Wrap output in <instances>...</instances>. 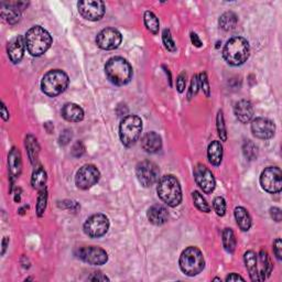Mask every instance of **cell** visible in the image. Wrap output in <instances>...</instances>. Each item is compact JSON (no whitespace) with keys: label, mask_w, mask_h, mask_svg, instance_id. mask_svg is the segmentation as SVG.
Returning <instances> with one entry per match:
<instances>
[{"label":"cell","mask_w":282,"mask_h":282,"mask_svg":"<svg viewBox=\"0 0 282 282\" xmlns=\"http://www.w3.org/2000/svg\"><path fill=\"white\" fill-rule=\"evenodd\" d=\"M105 73L111 83L118 86L128 84L132 78V67L120 56L111 57L105 65Z\"/></svg>","instance_id":"6da1fadb"},{"label":"cell","mask_w":282,"mask_h":282,"mask_svg":"<svg viewBox=\"0 0 282 282\" xmlns=\"http://www.w3.org/2000/svg\"><path fill=\"white\" fill-rule=\"evenodd\" d=\"M249 53L250 48L248 41L242 37H235L227 41L223 50V56L228 64L238 66L248 60Z\"/></svg>","instance_id":"7a4b0ae2"},{"label":"cell","mask_w":282,"mask_h":282,"mask_svg":"<svg viewBox=\"0 0 282 282\" xmlns=\"http://www.w3.org/2000/svg\"><path fill=\"white\" fill-rule=\"evenodd\" d=\"M26 48L33 56H41L50 49L52 37L42 27L35 26L29 29L26 34Z\"/></svg>","instance_id":"3957f363"},{"label":"cell","mask_w":282,"mask_h":282,"mask_svg":"<svg viewBox=\"0 0 282 282\" xmlns=\"http://www.w3.org/2000/svg\"><path fill=\"white\" fill-rule=\"evenodd\" d=\"M158 195L168 206L175 207L182 201L180 182L173 175H164L158 182Z\"/></svg>","instance_id":"277c9868"},{"label":"cell","mask_w":282,"mask_h":282,"mask_svg":"<svg viewBox=\"0 0 282 282\" xmlns=\"http://www.w3.org/2000/svg\"><path fill=\"white\" fill-rule=\"evenodd\" d=\"M179 264L182 272L189 277H194L203 271L205 260L201 250L196 247H189L181 254Z\"/></svg>","instance_id":"5b68a950"},{"label":"cell","mask_w":282,"mask_h":282,"mask_svg":"<svg viewBox=\"0 0 282 282\" xmlns=\"http://www.w3.org/2000/svg\"><path fill=\"white\" fill-rule=\"evenodd\" d=\"M68 76L61 69H52L46 73L41 81L42 92L50 97L60 95L68 86Z\"/></svg>","instance_id":"8992f818"},{"label":"cell","mask_w":282,"mask_h":282,"mask_svg":"<svg viewBox=\"0 0 282 282\" xmlns=\"http://www.w3.org/2000/svg\"><path fill=\"white\" fill-rule=\"evenodd\" d=\"M143 131V121L136 115L126 116L120 122L119 137L122 145L131 147L137 143Z\"/></svg>","instance_id":"52a82bcc"},{"label":"cell","mask_w":282,"mask_h":282,"mask_svg":"<svg viewBox=\"0 0 282 282\" xmlns=\"http://www.w3.org/2000/svg\"><path fill=\"white\" fill-rule=\"evenodd\" d=\"M136 174L139 183L145 187H150L159 181L160 170L156 163L145 160L137 164Z\"/></svg>","instance_id":"ba28073f"},{"label":"cell","mask_w":282,"mask_h":282,"mask_svg":"<svg viewBox=\"0 0 282 282\" xmlns=\"http://www.w3.org/2000/svg\"><path fill=\"white\" fill-rule=\"evenodd\" d=\"M260 184L264 191L269 193H279L282 189V173L277 167L264 169L260 175Z\"/></svg>","instance_id":"9c48e42d"},{"label":"cell","mask_w":282,"mask_h":282,"mask_svg":"<svg viewBox=\"0 0 282 282\" xmlns=\"http://www.w3.org/2000/svg\"><path fill=\"white\" fill-rule=\"evenodd\" d=\"M101 178L98 169L93 164H86L82 167L75 176L76 186L81 190H88L95 185Z\"/></svg>","instance_id":"30bf717a"},{"label":"cell","mask_w":282,"mask_h":282,"mask_svg":"<svg viewBox=\"0 0 282 282\" xmlns=\"http://www.w3.org/2000/svg\"><path fill=\"white\" fill-rule=\"evenodd\" d=\"M109 221L104 214L92 215L84 224V232L91 238H99L108 232Z\"/></svg>","instance_id":"8fae6325"},{"label":"cell","mask_w":282,"mask_h":282,"mask_svg":"<svg viewBox=\"0 0 282 282\" xmlns=\"http://www.w3.org/2000/svg\"><path fill=\"white\" fill-rule=\"evenodd\" d=\"M79 13L86 20L97 21L101 20L105 15V5L103 2L98 0H84L78 4Z\"/></svg>","instance_id":"7c38bea8"},{"label":"cell","mask_w":282,"mask_h":282,"mask_svg":"<svg viewBox=\"0 0 282 282\" xmlns=\"http://www.w3.org/2000/svg\"><path fill=\"white\" fill-rule=\"evenodd\" d=\"M76 255L80 259L93 266H102L108 261L107 252L98 247H83L78 250Z\"/></svg>","instance_id":"4fadbf2b"},{"label":"cell","mask_w":282,"mask_h":282,"mask_svg":"<svg viewBox=\"0 0 282 282\" xmlns=\"http://www.w3.org/2000/svg\"><path fill=\"white\" fill-rule=\"evenodd\" d=\"M121 33L113 28L104 29L96 37V43L103 50H115L121 44Z\"/></svg>","instance_id":"5bb4252c"},{"label":"cell","mask_w":282,"mask_h":282,"mask_svg":"<svg viewBox=\"0 0 282 282\" xmlns=\"http://www.w3.org/2000/svg\"><path fill=\"white\" fill-rule=\"evenodd\" d=\"M194 178H195L197 185L201 187L204 193L209 194L215 190L216 181L214 175L203 164H197L194 169Z\"/></svg>","instance_id":"9a60e30c"},{"label":"cell","mask_w":282,"mask_h":282,"mask_svg":"<svg viewBox=\"0 0 282 282\" xmlns=\"http://www.w3.org/2000/svg\"><path fill=\"white\" fill-rule=\"evenodd\" d=\"M251 132L258 139H270L274 136L275 126L268 118H256L251 123Z\"/></svg>","instance_id":"2e32d148"},{"label":"cell","mask_w":282,"mask_h":282,"mask_svg":"<svg viewBox=\"0 0 282 282\" xmlns=\"http://www.w3.org/2000/svg\"><path fill=\"white\" fill-rule=\"evenodd\" d=\"M25 48L26 41L21 35H18V37L11 40L7 46V52L10 61L15 64L19 63L22 60L23 54H25Z\"/></svg>","instance_id":"e0dca14e"},{"label":"cell","mask_w":282,"mask_h":282,"mask_svg":"<svg viewBox=\"0 0 282 282\" xmlns=\"http://www.w3.org/2000/svg\"><path fill=\"white\" fill-rule=\"evenodd\" d=\"M234 113L240 122L247 123L252 119V116H254V106L249 101L242 99V101L235 104Z\"/></svg>","instance_id":"ac0fdd59"},{"label":"cell","mask_w":282,"mask_h":282,"mask_svg":"<svg viewBox=\"0 0 282 282\" xmlns=\"http://www.w3.org/2000/svg\"><path fill=\"white\" fill-rule=\"evenodd\" d=\"M141 146L148 154H157L162 148V139L155 131L146 133L141 139Z\"/></svg>","instance_id":"d6986e66"},{"label":"cell","mask_w":282,"mask_h":282,"mask_svg":"<svg viewBox=\"0 0 282 282\" xmlns=\"http://www.w3.org/2000/svg\"><path fill=\"white\" fill-rule=\"evenodd\" d=\"M147 217H148L149 222L154 225H163L166 224L169 220V213L168 209L162 206V205H152V206L148 209L147 213Z\"/></svg>","instance_id":"ffe728a7"},{"label":"cell","mask_w":282,"mask_h":282,"mask_svg":"<svg viewBox=\"0 0 282 282\" xmlns=\"http://www.w3.org/2000/svg\"><path fill=\"white\" fill-rule=\"evenodd\" d=\"M61 114L64 119L70 122H80L84 118V110L74 103H67L64 105Z\"/></svg>","instance_id":"44dd1931"},{"label":"cell","mask_w":282,"mask_h":282,"mask_svg":"<svg viewBox=\"0 0 282 282\" xmlns=\"http://www.w3.org/2000/svg\"><path fill=\"white\" fill-rule=\"evenodd\" d=\"M258 259V273H259L260 281L267 279L272 271V263L267 254V251L261 250L257 256Z\"/></svg>","instance_id":"7402d4cb"},{"label":"cell","mask_w":282,"mask_h":282,"mask_svg":"<svg viewBox=\"0 0 282 282\" xmlns=\"http://www.w3.org/2000/svg\"><path fill=\"white\" fill-rule=\"evenodd\" d=\"M244 260H245L246 268L249 272L250 279L252 281H260L259 273H258V259H257L256 252L251 250L247 251L244 256Z\"/></svg>","instance_id":"603a6c76"},{"label":"cell","mask_w":282,"mask_h":282,"mask_svg":"<svg viewBox=\"0 0 282 282\" xmlns=\"http://www.w3.org/2000/svg\"><path fill=\"white\" fill-rule=\"evenodd\" d=\"M8 163H9V171L13 178H19L22 170V161H21V155L18 149L13 148L9 152L8 157Z\"/></svg>","instance_id":"cb8c5ba5"},{"label":"cell","mask_w":282,"mask_h":282,"mask_svg":"<svg viewBox=\"0 0 282 282\" xmlns=\"http://www.w3.org/2000/svg\"><path fill=\"white\" fill-rule=\"evenodd\" d=\"M208 161L215 167H219L223 159V146L220 141H212L207 149Z\"/></svg>","instance_id":"d4e9b609"},{"label":"cell","mask_w":282,"mask_h":282,"mask_svg":"<svg viewBox=\"0 0 282 282\" xmlns=\"http://www.w3.org/2000/svg\"><path fill=\"white\" fill-rule=\"evenodd\" d=\"M20 13L11 3H2V17L10 25H16L20 20Z\"/></svg>","instance_id":"484cf974"},{"label":"cell","mask_w":282,"mask_h":282,"mask_svg":"<svg viewBox=\"0 0 282 282\" xmlns=\"http://www.w3.org/2000/svg\"><path fill=\"white\" fill-rule=\"evenodd\" d=\"M235 219H236L238 227L243 232L249 231L251 227V217L248 212L244 207H236L235 208Z\"/></svg>","instance_id":"4316f807"},{"label":"cell","mask_w":282,"mask_h":282,"mask_svg":"<svg viewBox=\"0 0 282 282\" xmlns=\"http://www.w3.org/2000/svg\"><path fill=\"white\" fill-rule=\"evenodd\" d=\"M238 18L232 11H228V13L223 14L220 18V27L225 31H231L234 30L237 26Z\"/></svg>","instance_id":"83f0119b"},{"label":"cell","mask_w":282,"mask_h":282,"mask_svg":"<svg viewBox=\"0 0 282 282\" xmlns=\"http://www.w3.org/2000/svg\"><path fill=\"white\" fill-rule=\"evenodd\" d=\"M223 246H224V249L228 252V254H233L236 249V237H235V234L231 228H226L223 232Z\"/></svg>","instance_id":"f1b7e54d"},{"label":"cell","mask_w":282,"mask_h":282,"mask_svg":"<svg viewBox=\"0 0 282 282\" xmlns=\"http://www.w3.org/2000/svg\"><path fill=\"white\" fill-rule=\"evenodd\" d=\"M46 183V173L42 168H38L34 170L31 178V184L37 190H43L45 189Z\"/></svg>","instance_id":"f546056e"},{"label":"cell","mask_w":282,"mask_h":282,"mask_svg":"<svg viewBox=\"0 0 282 282\" xmlns=\"http://www.w3.org/2000/svg\"><path fill=\"white\" fill-rule=\"evenodd\" d=\"M144 20L147 29H148L151 33L157 34L159 32L160 23H159L158 18L154 13H151V11H146L144 16Z\"/></svg>","instance_id":"4dcf8cb0"},{"label":"cell","mask_w":282,"mask_h":282,"mask_svg":"<svg viewBox=\"0 0 282 282\" xmlns=\"http://www.w3.org/2000/svg\"><path fill=\"white\" fill-rule=\"evenodd\" d=\"M26 147L28 150L29 158H30L31 162L34 164V162L37 161V158L39 155V145L38 141L33 136H28L26 139Z\"/></svg>","instance_id":"1f68e13d"},{"label":"cell","mask_w":282,"mask_h":282,"mask_svg":"<svg viewBox=\"0 0 282 282\" xmlns=\"http://www.w3.org/2000/svg\"><path fill=\"white\" fill-rule=\"evenodd\" d=\"M192 197H193V202L194 205H195L196 208L199 209L201 212H204V213H209L210 212V207L208 203L206 202V199L203 197V195L199 192L195 191L192 193Z\"/></svg>","instance_id":"d6a6232c"},{"label":"cell","mask_w":282,"mask_h":282,"mask_svg":"<svg viewBox=\"0 0 282 282\" xmlns=\"http://www.w3.org/2000/svg\"><path fill=\"white\" fill-rule=\"evenodd\" d=\"M216 125H217V131H219V136L221 137V140L226 141L227 140V131H226V126H225V120L224 116H223V111L220 110L217 114L216 118Z\"/></svg>","instance_id":"836d02e7"},{"label":"cell","mask_w":282,"mask_h":282,"mask_svg":"<svg viewBox=\"0 0 282 282\" xmlns=\"http://www.w3.org/2000/svg\"><path fill=\"white\" fill-rule=\"evenodd\" d=\"M243 151L245 157L248 159V160H254V159L257 158L258 149L256 145L254 143H251V141H247V143L244 144Z\"/></svg>","instance_id":"e575fe53"},{"label":"cell","mask_w":282,"mask_h":282,"mask_svg":"<svg viewBox=\"0 0 282 282\" xmlns=\"http://www.w3.org/2000/svg\"><path fill=\"white\" fill-rule=\"evenodd\" d=\"M46 202H48V193H46L45 189H43V190H41L40 195L38 197L37 213H38L39 217H41L44 214V210L46 208Z\"/></svg>","instance_id":"d590c367"},{"label":"cell","mask_w":282,"mask_h":282,"mask_svg":"<svg viewBox=\"0 0 282 282\" xmlns=\"http://www.w3.org/2000/svg\"><path fill=\"white\" fill-rule=\"evenodd\" d=\"M162 40H163V44L166 46V49L170 52H175L176 51V45L175 42L172 39V35L170 30H164L163 34H162Z\"/></svg>","instance_id":"8d00e7d4"},{"label":"cell","mask_w":282,"mask_h":282,"mask_svg":"<svg viewBox=\"0 0 282 282\" xmlns=\"http://www.w3.org/2000/svg\"><path fill=\"white\" fill-rule=\"evenodd\" d=\"M213 206L214 209L216 212V214L219 216H224L226 213V202L225 199L221 197V196H217L214 198V202H213Z\"/></svg>","instance_id":"74e56055"},{"label":"cell","mask_w":282,"mask_h":282,"mask_svg":"<svg viewBox=\"0 0 282 282\" xmlns=\"http://www.w3.org/2000/svg\"><path fill=\"white\" fill-rule=\"evenodd\" d=\"M199 90V80L197 75H194L192 78V82H191V86L189 90V94H187V97L189 99L193 98L194 96H196V94L198 93Z\"/></svg>","instance_id":"f35d334b"},{"label":"cell","mask_w":282,"mask_h":282,"mask_svg":"<svg viewBox=\"0 0 282 282\" xmlns=\"http://www.w3.org/2000/svg\"><path fill=\"white\" fill-rule=\"evenodd\" d=\"M198 80H199V85H201L204 94H205V95H206V97H209L210 88H209V83H208L206 73H202L201 75H199Z\"/></svg>","instance_id":"ab89813d"},{"label":"cell","mask_w":282,"mask_h":282,"mask_svg":"<svg viewBox=\"0 0 282 282\" xmlns=\"http://www.w3.org/2000/svg\"><path fill=\"white\" fill-rule=\"evenodd\" d=\"M85 154V146L83 143H81V141H78L72 148V155L75 158H80Z\"/></svg>","instance_id":"60d3db41"},{"label":"cell","mask_w":282,"mask_h":282,"mask_svg":"<svg viewBox=\"0 0 282 282\" xmlns=\"http://www.w3.org/2000/svg\"><path fill=\"white\" fill-rule=\"evenodd\" d=\"M185 85H186V74L183 72L178 76V80H176V88H178V91L180 93H182L185 90Z\"/></svg>","instance_id":"b9f144b4"},{"label":"cell","mask_w":282,"mask_h":282,"mask_svg":"<svg viewBox=\"0 0 282 282\" xmlns=\"http://www.w3.org/2000/svg\"><path fill=\"white\" fill-rule=\"evenodd\" d=\"M70 139H72V131L68 130V129H66V130H64L61 134H60V144L62 146H65L67 145Z\"/></svg>","instance_id":"7bdbcfd3"},{"label":"cell","mask_w":282,"mask_h":282,"mask_svg":"<svg viewBox=\"0 0 282 282\" xmlns=\"http://www.w3.org/2000/svg\"><path fill=\"white\" fill-rule=\"evenodd\" d=\"M281 250H282V243H281V239L278 238V239H275L273 243V252L278 260H281V255H282Z\"/></svg>","instance_id":"ee69618b"},{"label":"cell","mask_w":282,"mask_h":282,"mask_svg":"<svg viewBox=\"0 0 282 282\" xmlns=\"http://www.w3.org/2000/svg\"><path fill=\"white\" fill-rule=\"evenodd\" d=\"M270 215H271L272 220L275 222H280L282 219V213H281V209L278 207H273L270 209Z\"/></svg>","instance_id":"f6af8a7d"},{"label":"cell","mask_w":282,"mask_h":282,"mask_svg":"<svg viewBox=\"0 0 282 282\" xmlns=\"http://www.w3.org/2000/svg\"><path fill=\"white\" fill-rule=\"evenodd\" d=\"M88 280H91V281H107L109 279L106 277V275H104L103 273L96 272V273H94L93 275H91V277L88 278Z\"/></svg>","instance_id":"bcb514c9"},{"label":"cell","mask_w":282,"mask_h":282,"mask_svg":"<svg viewBox=\"0 0 282 282\" xmlns=\"http://www.w3.org/2000/svg\"><path fill=\"white\" fill-rule=\"evenodd\" d=\"M191 40H192V43L195 45V46H197V48H201L202 44H203L202 41L199 40L198 35L196 33H194V32L191 33Z\"/></svg>","instance_id":"7dc6e473"},{"label":"cell","mask_w":282,"mask_h":282,"mask_svg":"<svg viewBox=\"0 0 282 282\" xmlns=\"http://www.w3.org/2000/svg\"><path fill=\"white\" fill-rule=\"evenodd\" d=\"M244 281L245 279L242 277V275H239L237 273H231V274H228L227 277H226V281L229 282V281Z\"/></svg>","instance_id":"c3c4849f"},{"label":"cell","mask_w":282,"mask_h":282,"mask_svg":"<svg viewBox=\"0 0 282 282\" xmlns=\"http://www.w3.org/2000/svg\"><path fill=\"white\" fill-rule=\"evenodd\" d=\"M2 117L4 120H8L9 118V111L7 110V107H6V105L4 103L2 105Z\"/></svg>","instance_id":"681fc988"},{"label":"cell","mask_w":282,"mask_h":282,"mask_svg":"<svg viewBox=\"0 0 282 282\" xmlns=\"http://www.w3.org/2000/svg\"><path fill=\"white\" fill-rule=\"evenodd\" d=\"M8 243H9L8 237H5L4 240H3V251H2V255H5L6 249H7V245H8Z\"/></svg>","instance_id":"f907efd6"}]
</instances>
